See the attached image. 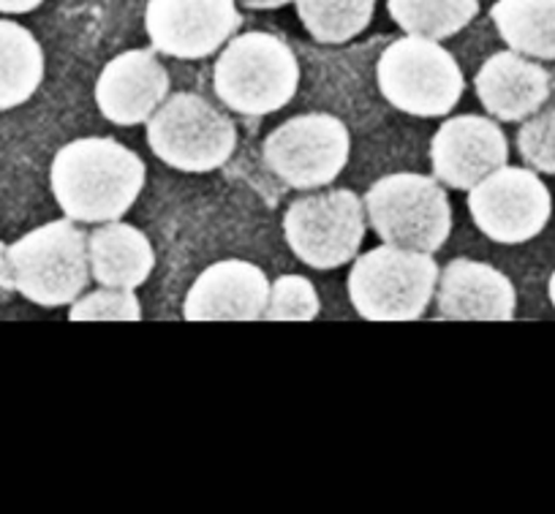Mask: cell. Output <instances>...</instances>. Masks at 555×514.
Masks as SVG:
<instances>
[{
	"label": "cell",
	"mask_w": 555,
	"mask_h": 514,
	"mask_svg": "<svg viewBox=\"0 0 555 514\" xmlns=\"http://www.w3.org/2000/svg\"><path fill=\"white\" fill-rule=\"evenodd\" d=\"M145 180V160L109 137L74 139L50 166L52 196L77 223L120 221L137 205Z\"/></svg>",
	"instance_id": "obj_1"
},
{
	"label": "cell",
	"mask_w": 555,
	"mask_h": 514,
	"mask_svg": "<svg viewBox=\"0 0 555 514\" xmlns=\"http://www.w3.org/2000/svg\"><path fill=\"white\" fill-rule=\"evenodd\" d=\"M212 88L227 110L264 117L284 110L300 88V61L284 39L261 30L232 36L212 68Z\"/></svg>",
	"instance_id": "obj_2"
},
{
	"label": "cell",
	"mask_w": 555,
	"mask_h": 514,
	"mask_svg": "<svg viewBox=\"0 0 555 514\" xmlns=\"http://www.w3.org/2000/svg\"><path fill=\"white\" fill-rule=\"evenodd\" d=\"M9 288L41 308H63L90 283L88 234L72 218L34 229L7 248Z\"/></svg>",
	"instance_id": "obj_3"
},
{
	"label": "cell",
	"mask_w": 555,
	"mask_h": 514,
	"mask_svg": "<svg viewBox=\"0 0 555 514\" xmlns=\"http://www.w3.org/2000/svg\"><path fill=\"white\" fill-rule=\"evenodd\" d=\"M378 93L409 117H447L461 101L466 79L450 50L425 36L395 39L376 61Z\"/></svg>",
	"instance_id": "obj_4"
},
{
	"label": "cell",
	"mask_w": 555,
	"mask_h": 514,
	"mask_svg": "<svg viewBox=\"0 0 555 514\" xmlns=\"http://www.w3.org/2000/svg\"><path fill=\"white\" fill-rule=\"evenodd\" d=\"M439 272L434 254L384 243L354 259L349 299L367 321H416L436 297Z\"/></svg>",
	"instance_id": "obj_5"
},
{
	"label": "cell",
	"mask_w": 555,
	"mask_h": 514,
	"mask_svg": "<svg viewBox=\"0 0 555 514\" xmlns=\"http://www.w3.org/2000/svg\"><path fill=\"white\" fill-rule=\"evenodd\" d=\"M367 227L398 248L436 254L452 234V205L441 183L416 171H395L365 194Z\"/></svg>",
	"instance_id": "obj_6"
},
{
	"label": "cell",
	"mask_w": 555,
	"mask_h": 514,
	"mask_svg": "<svg viewBox=\"0 0 555 514\" xmlns=\"http://www.w3.org/2000/svg\"><path fill=\"white\" fill-rule=\"evenodd\" d=\"M147 144L167 166L205 175L227 164L237 150V128L227 112L199 93H172L147 120Z\"/></svg>",
	"instance_id": "obj_7"
},
{
	"label": "cell",
	"mask_w": 555,
	"mask_h": 514,
	"mask_svg": "<svg viewBox=\"0 0 555 514\" xmlns=\"http://www.w3.org/2000/svg\"><path fill=\"white\" fill-rule=\"evenodd\" d=\"M267 169L295 191L327 189L351 155V133L330 112H308L272 128L264 139Z\"/></svg>",
	"instance_id": "obj_8"
},
{
	"label": "cell",
	"mask_w": 555,
	"mask_h": 514,
	"mask_svg": "<svg viewBox=\"0 0 555 514\" xmlns=\"http://www.w3.org/2000/svg\"><path fill=\"white\" fill-rule=\"evenodd\" d=\"M365 223V202L354 191L319 189L292 202L284 216V237L302 265L338 270L360 256Z\"/></svg>",
	"instance_id": "obj_9"
},
{
	"label": "cell",
	"mask_w": 555,
	"mask_h": 514,
	"mask_svg": "<svg viewBox=\"0 0 555 514\" xmlns=\"http://www.w3.org/2000/svg\"><path fill=\"white\" fill-rule=\"evenodd\" d=\"M474 227L501 245H522L539 237L553 216V196L531 166H499L468 189Z\"/></svg>",
	"instance_id": "obj_10"
},
{
	"label": "cell",
	"mask_w": 555,
	"mask_h": 514,
	"mask_svg": "<svg viewBox=\"0 0 555 514\" xmlns=\"http://www.w3.org/2000/svg\"><path fill=\"white\" fill-rule=\"evenodd\" d=\"M243 25L237 0H147L145 30L153 50L178 61H202Z\"/></svg>",
	"instance_id": "obj_11"
},
{
	"label": "cell",
	"mask_w": 555,
	"mask_h": 514,
	"mask_svg": "<svg viewBox=\"0 0 555 514\" xmlns=\"http://www.w3.org/2000/svg\"><path fill=\"white\" fill-rule=\"evenodd\" d=\"M509 160V142L493 117H447L430 142V166L441 185L468 191Z\"/></svg>",
	"instance_id": "obj_12"
},
{
	"label": "cell",
	"mask_w": 555,
	"mask_h": 514,
	"mask_svg": "<svg viewBox=\"0 0 555 514\" xmlns=\"http://www.w3.org/2000/svg\"><path fill=\"white\" fill-rule=\"evenodd\" d=\"M169 74L153 50H126L112 57L95 79V106L115 126H139L169 95Z\"/></svg>",
	"instance_id": "obj_13"
},
{
	"label": "cell",
	"mask_w": 555,
	"mask_h": 514,
	"mask_svg": "<svg viewBox=\"0 0 555 514\" xmlns=\"http://www.w3.org/2000/svg\"><path fill=\"white\" fill-rule=\"evenodd\" d=\"M270 281L254 261L223 259L205 267L191 283L183 303L185 321H256L264 319Z\"/></svg>",
	"instance_id": "obj_14"
},
{
	"label": "cell",
	"mask_w": 555,
	"mask_h": 514,
	"mask_svg": "<svg viewBox=\"0 0 555 514\" xmlns=\"http://www.w3.org/2000/svg\"><path fill=\"white\" fill-rule=\"evenodd\" d=\"M439 319L509 321L515 319L517 292L495 267L474 259H452L436 283Z\"/></svg>",
	"instance_id": "obj_15"
},
{
	"label": "cell",
	"mask_w": 555,
	"mask_h": 514,
	"mask_svg": "<svg viewBox=\"0 0 555 514\" xmlns=\"http://www.w3.org/2000/svg\"><path fill=\"white\" fill-rule=\"evenodd\" d=\"M474 88L485 112L504 123H522L537 115L553 95L547 68L515 50L490 55L479 68Z\"/></svg>",
	"instance_id": "obj_16"
},
{
	"label": "cell",
	"mask_w": 555,
	"mask_h": 514,
	"mask_svg": "<svg viewBox=\"0 0 555 514\" xmlns=\"http://www.w3.org/2000/svg\"><path fill=\"white\" fill-rule=\"evenodd\" d=\"M88 265L99 286L139 288L156 267V250L131 223L106 221L88 234Z\"/></svg>",
	"instance_id": "obj_17"
},
{
	"label": "cell",
	"mask_w": 555,
	"mask_h": 514,
	"mask_svg": "<svg viewBox=\"0 0 555 514\" xmlns=\"http://www.w3.org/2000/svg\"><path fill=\"white\" fill-rule=\"evenodd\" d=\"M44 82L39 39L12 20H0V112L28 104Z\"/></svg>",
	"instance_id": "obj_18"
},
{
	"label": "cell",
	"mask_w": 555,
	"mask_h": 514,
	"mask_svg": "<svg viewBox=\"0 0 555 514\" xmlns=\"http://www.w3.org/2000/svg\"><path fill=\"white\" fill-rule=\"evenodd\" d=\"M490 20L509 50L555 61V0H495Z\"/></svg>",
	"instance_id": "obj_19"
},
{
	"label": "cell",
	"mask_w": 555,
	"mask_h": 514,
	"mask_svg": "<svg viewBox=\"0 0 555 514\" xmlns=\"http://www.w3.org/2000/svg\"><path fill=\"white\" fill-rule=\"evenodd\" d=\"M389 17L411 36L444 41L479 14V0H387Z\"/></svg>",
	"instance_id": "obj_20"
},
{
	"label": "cell",
	"mask_w": 555,
	"mask_h": 514,
	"mask_svg": "<svg viewBox=\"0 0 555 514\" xmlns=\"http://www.w3.org/2000/svg\"><path fill=\"white\" fill-rule=\"evenodd\" d=\"M308 34L322 44H346L371 25L376 0H295Z\"/></svg>",
	"instance_id": "obj_21"
},
{
	"label": "cell",
	"mask_w": 555,
	"mask_h": 514,
	"mask_svg": "<svg viewBox=\"0 0 555 514\" xmlns=\"http://www.w3.org/2000/svg\"><path fill=\"white\" fill-rule=\"evenodd\" d=\"M322 313L317 286L302 275H281L270 283L264 319L270 321H313Z\"/></svg>",
	"instance_id": "obj_22"
},
{
	"label": "cell",
	"mask_w": 555,
	"mask_h": 514,
	"mask_svg": "<svg viewBox=\"0 0 555 514\" xmlns=\"http://www.w3.org/2000/svg\"><path fill=\"white\" fill-rule=\"evenodd\" d=\"M72 321H139L142 305H139L133 288L99 286L90 294H79L68 305Z\"/></svg>",
	"instance_id": "obj_23"
},
{
	"label": "cell",
	"mask_w": 555,
	"mask_h": 514,
	"mask_svg": "<svg viewBox=\"0 0 555 514\" xmlns=\"http://www.w3.org/2000/svg\"><path fill=\"white\" fill-rule=\"evenodd\" d=\"M522 160L539 175H555V106H542L526 117L517 133Z\"/></svg>",
	"instance_id": "obj_24"
},
{
	"label": "cell",
	"mask_w": 555,
	"mask_h": 514,
	"mask_svg": "<svg viewBox=\"0 0 555 514\" xmlns=\"http://www.w3.org/2000/svg\"><path fill=\"white\" fill-rule=\"evenodd\" d=\"M44 0H0V14H30Z\"/></svg>",
	"instance_id": "obj_25"
},
{
	"label": "cell",
	"mask_w": 555,
	"mask_h": 514,
	"mask_svg": "<svg viewBox=\"0 0 555 514\" xmlns=\"http://www.w3.org/2000/svg\"><path fill=\"white\" fill-rule=\"evenodd\" d=\"M240 7L245 9H256V12H275V9H284L295 0H237Z\"/></svg>",
	"instance_id": "obj_26"
},
{
	"label": "cell",
	"mask_w": 555,
	"mask_h": 514,
	"mask_svg": "<svg viewBox=\"0 0 555 514\" xmlns=\"http://www.w3.org/2000/svg\"><path fill=\"white\" fill-rule=\"evenodd\" d=\"M0 286L9 288V265H7V245L0 243Z\"/></svg>",
	"instance_id": "obj_27"
},
{
	"label": "cell",
	"mask_w": 555,
	"mask_h": 514,
	"mask_svg": "<svg viewBox=\"0 0 555 514\" xmlns=\"http://www.w3.org/2000/svg\"><path fill=\"white\" fill-rule=\"evenodd\" d=\"M547 294H550V303H553V308H555V272H553V275H550V283H547Z\"/></svg>",
	"instance_id": "obj_28"
},
{
	"label": "cell",
	"mask_w": 555,
	"mask_h": 514,
	"mask_svg": "<svg viewBox=\"0 0 555 514\" xmlns=\"http://www.w3.org/2000/svg\"><path fill=\"white\" fill-rule=\"evenodd\" d=\"M550 82H553V93H555V72H550Z\"/></svg>",
	"instance_id": "obj_29"
}]
</instances>
